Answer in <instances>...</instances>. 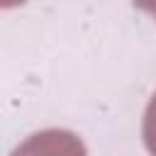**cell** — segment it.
<instances>
[{"label":"cell","mask_w":156,"mask_h":156,"mask_svg":"<svg viewBox=\"0 0 156 156\" xmlns=\"http://www.w3.org/2000/svg\"><path fill=\"white\" fill-rule=\"evenodd\" d=\"M10 156H88V151L76 132L41 129L15 146Z\"/></svg>","instance_id":"1"},{"label":"cell","mask_w":156,"mask_h":156,"mask_svg":"<svg viewBox=\"0 0 156 156\" xmlns=\"http://www.w3.org/2000/svg\"><path fill=\"white\" fill-rule=\"evenodd\" d=\"M27 0H0V10H7V7H17V5H24Z\"/></svg>","instance_id":"4"},{"label":"cell","mask_w":156,"mask_h":156,"mask_svg":"<svg viewBox=\"0 0 156 156\" xmlns=\"http://www.w3.org/2000/svg\"><path fill=\"white\" fill-rule=\"evenodd\" d=\"M141 139L144 146L151 156H156V93L151 95L146 110H144V119H141Z\"/></svg>","instance_id":"2"},{"label":"cell","mask_w":156,"mask_h":156,"mask_svg":"<svg viewBox=\"0 0 156 156\" xmlns=\"http://www.w3.org/2000/svg\"><path fill=\"white\" fill-rule=\"evenodd\" d=\"M132 2H134V7H139L141 12H146L156 20V0H132Z\"/></svg>","instance_id":"3"}]
</instances>
